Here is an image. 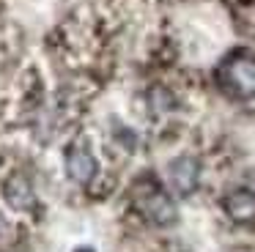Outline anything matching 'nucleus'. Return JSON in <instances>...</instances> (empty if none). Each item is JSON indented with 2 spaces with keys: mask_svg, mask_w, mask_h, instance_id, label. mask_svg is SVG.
Listing matches in <instances>:
<instances>
[{
  "mask_svg": "<svg viewBox=\"0 0 255 252\" xmlns=\"http://www.w3.org/2000/svg\"><path fill=\"white\" fill-rule=\"evenodd\" d=\"M77 252H96L94 247H77Z\"/></svg>",
  "mask_w": 255,
  "mask_h": 252,
  "instance_id": "6e6552de",
  "label": "nucleus"
},
{
  "mask_svg": "<svg viewBox=\"0 0 255 252\" xmlns=\"http://www.w3.org/2000/svg\"><path fill=\"white\" fill-rule=\"evenodd\" d=\"M225 211L233 222H250V219H255V192L247 189V186H239V189L228 192Z\"/></svg>",
  "mask_w": 255,
  "mask_h": 252,
  "instance_id": "423d86ee",
  "label": "nucleus"
},
{
  "mask_svg": "<svg viewBox=\"0 0 255 252\" xmlns=\"http://www.w3.org/2000/svg\"><path fill=\"white\" fill-rule=\"evenodd\" d=\"M0 197H3V203H6L14 214H33L36 206H39L33 181H30L22 170H11V173L3 178V184H0Z\"/></svg>",
  "mask_w": 255,
  "mask_h": 252,
  "instance_id": "7ed1b4c3",
  "label": "nucleus"
},
{
  "mask_svg": "<svg viewBox=\"0 0 255 252\" xmlns=\"http://www.w3.org/2000/svg\"><path fill=\"white\" fill-rule=\"evenodd\" d=\"M137 208L151 225H159V228H167V225L176 222V206L167 197V192H162L159 186H145L137 195Z\"/></svg>",
  "mask_w": 255,
  "mask_h": 252,
  "instance_id": "20e7f679",
  "label": "nucleus"
},
{
  "mask_svg": "<svg viewBox=\"0 0 255 252\" xmlns=\"http://www.w3.org/2000/svg\"><path fill=\"white\" fill-rule=\"evenodd\" d=\"M63 173L72 184L91 186L102 173V162L91 140H72L63 151Z\"/></svg>",
  "mask_w": 255,
  "mask_h": 252,
  "instance_id": "f257e3e1",
  "label": "nucleus"
},
{
  "mask_svg": "<svg viewBox=\"0 0 255 252\" xmlns=\"http://www.w3.org/2000/svg\"><path fill=\"white\" fill-rule=\"evenodd\" d=\"M222 85L239 99L255 96V58L253 55H233L222 66Z\"/></svg>",
  "mask_w": 255,
  "mask_h": 252,
  "instance_id": "f03ea898",
  "label": "nucleus"
},
{
  "mask_svg": "<svg viewBox=\"0 0 255 252\" xmlns=\"http://www.w3.org/2000/svg\"><path fill=\"white\" fill-rule=\"evenodd\" d=\"M167 184L176 195L189 197L200 184V162L195 156H176L167 164Z\"/></svg>",
  "mask_w": 255,
  "mask_h": 252,
  "instance_id": "39448f33",
  "label": "nucleus"
},
{
  "mask_svg": "<svg viewBox=\"0 0 255 252\" xmlns=\"http://www.w3.org/2000/svg\"><path fill=\"white\" fill-rule=\"evenodd\" d=\"M145 104H148V113L162 118V115H170L176 110V93L165 85H154L145 93Z\"/></svg>",
  "mask_w": 255,
  "mask_h": 252,
  "instance_id": "0eeeda50",
  "label": "nucleus"
}]
</instances>
